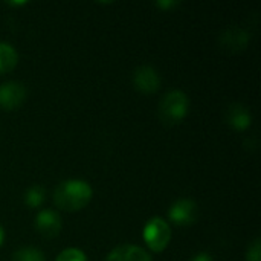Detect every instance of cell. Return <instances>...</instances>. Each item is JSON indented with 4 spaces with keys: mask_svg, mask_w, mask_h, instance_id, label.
<instances>
[{
    "mask_svg": "<svg viewBox=\"0 0 261 261\" xmlns=\"http://www.w3.org/2000/svg\"><path fill=\"white\" fill-rule=\"evenodd\" d=\"M18 55L15 49L8 43H0V73L11 72L17 66Z\"/></svg>",
    "mask_w": 261,
    "mask_h": 261,
    "instance_id": "11",
    "label": "cell"
},
{
    "mask_svg": "<svg viewBox=\"0 0 261 261\" xmlns=\"http://www.w3.org/2000/svg\"><path fill=\"white\" fill-rule=\"evenodd\" d=\"M170 219L176 225H180V226L191 225L197 219V205L190 199L177 200L170 208Z\"/></svg>",
    "mask_w": 261,
    "mask_h": 261,
    "instance_id": "5",
    "label": "cell"
},
{
    "mask_svg": "<svg viewBox=\"0 0 261 261\" xmlns=\"http://www.w3.org/2000/svg\"><path fill=\"white\" fill-rule=\"evenodd\" d=\"M135 87L142 93H153L159 89L161 78L151 66H141L133 75Z\"/></svg>",
    "mask_w": 261,
    "mask_h": 261,
    "instance_id": "6",
    "label": "cell"
},
{
    "mask_svg": "<svg viewBox=\"0 0 261 261\" xmlns=\"http://www.w3.org/2000/svg\"><path fill=\"white\" fill-rule=\"evenodd\" d=\"M226 119H228V124L237 130H245L251 125V113L248 112L246 107L240 106V104H232L229 109H228V113H226Z\"/></svg>",
    "mask_w": 261,
    "mask_h": 261,
    "instance_id": "9",
    "label": "cell"
},
{
    "mask_svg": "<svg viewBox=\"0 0 261 261\" xmlns=\"http://www.w3.org/2000/svg\"><path fill=\"white\" fill-rule=\"evenodd\" d=\"M171 239V229L165 220L161 217H153L148 220L145 229H144V240L148 245V248L154 252L164 251Z\"/></svg>",
    "mask_w": 261,
    "mask_h": 261,
    "instance_id": "3",
    "label": "cell"
},
{
    "mask_svg": "<svg viewBox=\"0 0 261 261\" xmlns=\"http://www.w3.org/2000/svg\"><path fill=\"white\" fill-rule=\"evenodd\" d=\"M26 96V89L21 83L8 81L0 86V107L12 110L18 107Z\"/></svg>",
    "mask_w": 261,
    "mask_h": 261,
    "instance_id": "4",
    "label": "cell"
},
{
    "mask_svg": "<svg viewBox=\"0 0 261 261\" xmlns=\"http://www.w3.org/2000/svg\"><path fill=\"white\" fill-rule=\"evenodd\" d=\"M188 112V96L180 90L168 92L159 102V118L167 125L180 122Z\"/></svg>",
    "mask_w": 261,
    "mask_h": 261,
    "instance_id": "2",
    "label": "cell"
},
{
    "mask_svg": "<svg viewBox=\"0 0 261 261\" xmlns=\"http://www.w3.org/2000/svg\"><path fill=\"white\" fill-rule=\"evenodd\" d=\"M106 261H151L150 255L139 246L133 245H122L115 248Z\"/></svg>",
    "mask_w": 261,
    "mask_h": 261,
    "instance_id": "8",
    "label": "cell"
},
{
    "mask_svg": "<svg viewBox=\"0 0 261 261\" xmlns=\"http://www.w3.org/2000/svg\"><path fill=\"white\" fill-rule=\"evenodd\" d=\"M222 43L229 50H234V52L236 50H242L248 44V34L245 31H242V29L231 28V29H228V31L223 32Z\"/></svg>",
    "mask_w": 261,
    "mask_h": 261,
    "instance_id": "10",
    "label": "cell"
},
{
    "mask_svg": "<svg viewBox=\"0 0 261 261\" xmlns=\"http://www.w3.org/2000/svg\"><path fill=\"white\" fill-rule=\"evenodd\" d=\"M35 228L41 236H44L47 239L57 237L61 231V219L57 213H54L50 210H44L37 214Z\"/></svg>",
    "mask_w": 261,
    "mask_h": 261,
    "instance_id": "7",
    "label": "cell"
},
{
    "mask_svg": "<svg viewBox=\"0 0 261 261\" xmlns=\"http://www.w3.org/2000/svg\"><path fill=\"white\" fill-rule=\"evenodd\" d=\"M191 261H213L211 260V257L208 255V254H205V252H200V254H197V255H194Z\"/></svg>",
    "mask_w": 261,
    "mask_h": 261,
    "instance_id": "16",
    "label": "cell"
},
{
    "mask_svg": "<svg viewBox=\"0 0 261 261\" xmlns=\"http://www.w3.org/2000/svg\"><path fill=\"white\" fill-rule=\"evenodd\" d=\"M158 5H159L161 8H170V6H176L177 3H176V2H159Z\"/></svg>",
    "mask_w": 261,
    "mask_h": 261,
    "instance_id": "17",
    "label": "cell"
},
{
    "mask_svg": "<svg viewBox=\"0 0 261 261\" xmlns=\"http://www.w3.org/2000/svg\"><path fill=\"white\" fill-rule=\"evenodd\" d=\"M92 188L87 182L70 179L61 182L54 191V202L60 210L76 211L84 208L92 199Z\"/></svg>",
    "mask_w": 261,
    "mask_h": 261,
    "instance_id": "1",
    "label": "cell"
},
{
    "mask_svg": "<svg viewBox=\"0 0 261 261\" xmlns=\"http://www.w3.org/2000/svg\"><path fill=\"white\" fill-rule=\"evenodd\" d=\"M44 194L46 193H44V190L41 187L34 185V187H31L26 191V194H24V203L28 206H31V208H37V206H40L44 202Z\"/></svg>",
    "mask_w": 261,
    "mask_h": 261,
    "instance_id": "12",
    "label": "cell"
},
{
    "mask_svg": "<svg viewBox=\"0 0 261 261\" xmlns=\"http://www.w3.org/2000/svg\"><path fill=\"white\" fill-rule=\"evenodd\" d=\"M3 239H5V232H3V229H2V226H0V245L3 243Z\"/></svg>",
    "mask_w": 261,
    "mask_h": 261,
    "instance_id": "18",
    "label": "cell"
},
{
    "mask_svg": "<svg viewBox=\"0 0 261 261\" xmlns=\"http://www.w3.org/2000/svg\"><path fill=\"white\" fill-rule=\"evenodd\" d=\"M12 261H44V255L34 248H23L12 254Z\"/></svg>",
    "mask_w": 261,
    "mask_h": 261,
    "instance_id": "13",
    "label": "cell"
},
{
    "mask_svg": "<svg viewBox=\"0 0 261 261\" xmlns=\"http://www.w3.org/2000/svg\"><path fill=\"white\" fill-rule=\"evenodd\" d=\"M248 261H261L260 239H257L248 249Z\"/></svg>",
    "mask_w": 261,
    "mask_h": 261,
    "instance_id": "15",
    "label": "cell"
},
{
    "mask_svg": "<svg viewBox=\"0 0 261 261\" xmlns=\"http://www.w3.org/2000/svg\"><path fill=\"white\" fill-rule=\"evenodd\" d=\"M55 261H87L86 255L80 249H66L63 251Z\"/></svg>",
    "mask_w": 261,
    "mask_h": 261,
    "instance_id": "14",
    "label": "cell"
}]
</instances>
